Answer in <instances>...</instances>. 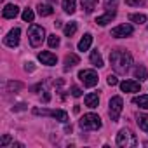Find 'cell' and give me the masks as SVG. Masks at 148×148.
Here are the masks:
<instances>
[{"label": "cell", "instance_id": "obj_1", "mask_svg": "<svg viewBox=\"0 0 148 148\" xmlns=\"http://www.w3.org/2000/svg\"><path fill=\"white\" fill-rule=\"evenodd\" d=\"M110 63H112V68L117 73L124 75V73L129 71V68L132 64V56L127 51H124V49H117V51L110 52Z\"/></svg>", "mask_w": 148, "mask_h": 148}, {"label": "cell", "instance_id": "obj_2", "mask_svg": "<svg viewBox=\"0 0 148 148\" xmlns=\"http://www.w3.org/2000/svg\"><path fill=\"white\" fill-rule=\"evenodd\" d=\"M79 125L84 131H98V129H101V119L96 113H86L79 120Z\"/></svg>", "mask_w": 148, "mask_h": 148}, {"label": "cell", "instance_id": "obj_3", "mask_svg": "<svg viewBox=\"0 0 148 148\" xmlns=\"http://www.w3.org/2000/svg\"><path fill=\"white\" fill-rule=\"evenodd\" d=\"M28 38H30V44L32 47H40L44 38H45V30L44 26L40 25H32L30 30H28Z\"/></svg>", "mask_w": 148, "mask_h": 148}, {"label": "cell", "instance_id": "obj_4", "mask_svg": "<svg viewBox=\"0 0 148 148\" xmlns=\"http://www.w3.org/2000/svg\"><path fill=\"white\" fill-rule=\"evenodd\" d=\"M138 139L136 136L129 131V129H120L119 134H117V145L122 146V148H131V146H136Z\"/></svg>", "mask_w": 148, "mask_h": 148}, {"label": "cell", "instance_id": "obj_5", "mask_svg": "<svg viewBox=\"0 0 148 148\" xmlns=\"http://www.w3.org/2000/svg\"><path fill=\"white\" fill-rule=\"evenodd\" d=\"M79 79L84 84V87H94L98 84V80H99L98 73L94 70H82V71H79Z\"/></svg>", "mask_w": 148, "mask_h": 148}, {"label": "cell", "instance_id": "obj_6", "mask_svg": "<svg viewBox=\"0 0 148 148\" xmlns=\"http://www.w3.org/2000/svg\"><path fill=\"white\" fill-rule=\"evenodd\" d=\"M122 106H124V101H122L120 96H113V98L110 99V110H108V113H110V119H112L113 122L119 120V117H120V113H122Z\"/></svg>", "mask_w": 148, "mask_h": 148}, {"label": "cell", "instance_id": "obj_7", "mask_svg": "<svg viewBox=\"0 0 148 148\" xmlns=\"http://www.w3.org/2000/svg\"><path fill=\"white\" fill-rule=\"evenodd\" d=\"M33 113L35 115H49V117H54L56 120L66 124L68 122V113L64 110H40V108H33Z\"/></svg>", "mask_w": 148, "mask_h": 148}, {"label": "cell", "instance_id": "obj_8", "mask_svg": "<svg viewBox=\"0 0 148 148\" xmlns=\"http://www.w3.org/2000/svg\"><path fill=\"white\" fill-rule=\"evenodd\" d=\"M132 32H134V28L131 26V25H119V26H115L113 30H112V37H115V38H124V37H129V35H132Z\"/></svg>", "mask_w": 148, "mask_h": 148}, {"label": "cell", "instance_id": "obj_9", "mask_svg": "<svg viewBox=\"0 0 148 148\" xmlns=\"http://www.w3.org/2000/svg\"><path fill=\"white\" fill-rule=\"evenodd\" d=\"M19 35H21V30L19 28H14V30H11L9 33H7V37H5V45L7 47H18V44H19Z\"/></svg>", "mask_w": 148, "mask_h": 148}, {"label": "cell", "instance_id": "obj_10", "mask_svg": "<svg viewBox=\"0 0 148 148\" xmlns=\"http://www.w3.org/2000/svg\"><path fill=\"white\" fill-rule=\"evenodd\" d=\"M38 59L42 61V64H47V66H54V64L58 63L56 54H52L51 51H42V52H38Z\"/></svg>", "mask_w": 148, "mask_h": 148}, {"label": "cell", "instance_id": "obj_11", "mask_svg": "<svg viewBox=\"0 0 148 148\" xmlns=\"http://www.w3.org/2000/svg\"><path fill=\"white\" fill-rule=\"evenodd\" d=\"M120 89L124 92H139V82H136V80H124V82H120Z\"/></svg>", "mask_w": 148, "mask_h": 148}, {"label": "cell", "instance_id": "obj_12", "mask_svg": "<svg viewBox=\"0 0 148 148\" xmlns=\"http://www.w3.org/2000/svg\"><path fill=\"white\" fill-rule=\"evenodd\" d=\"M18 14H19V7L14 5V4H7V5L4 7V11H2V16H4L5 19H12V18H16Z\"/></svg>", "mask_w": 148, "mask_h": 148}, {"label": "cell", "instance_id": "obj_13", "mask_svg": "<svg viewBox=\"0 0 148 148\" xmlns=\"http://www.w3.org/2000/svg\"><path fill=\"white\" fill-rule=\"evenodd\" d=\"M115 14H117L115 11H108L106 14H103V16H98V18H96V23H98L99 26H106L108 23H112V19L115 18Z\"/></svg>", "mask_w": 148, "mask_h": 148}, {"label": "cell", "instance_id": "obj_14", "mask_svg": "<svg viewBox=\"0 0 148 148\" xmlns=\"http://www.w3.org/2000/svg\"><path fill=\"white\" fill-rule=\"evenodd\" d=\"M91 44H92V35L91 33H86L82 38H80V42H79V51L80 52H84V51H89V47H91Z\"/></svg>", "mask_w": 148, "mask_h": 148}, {"label": "cell", "instance_id": "obj_15", "mask_svg": "<svg viewBox=\"0 0 148 148\" xmlns=\"http://www.w3.org/2000/svg\"><path fill=\"white\" fill-rule=\"evenodd\" d=\"M84 101H86V106H89V108H98V105H99V96H98V92H89Z\"/></svg>", "mask_w": 148, "mask_h": 148}, {"label": "cell", "instance_id": "obj_16", "mask_svg": "<svg viewBox=\"0 0 148 148\" xmlns=\"http://www.w3.org/2000/svg\"><path fill=\"white\" fill-rule=\"evenodd\" d=\"M79 63H80V58L77 54H66V58H64V70L68 71L71 66H75Z\"/></svg>", "mask_w": 148, "mask_h": 148}, {"label": "cell", "instance_id": "obj_17", "mask_svg": "<svg viewBox=\"0 0 148 148\" xmlns=\"http://www.w3.org/2000/svg\"><path fill=\"white\" fill-rule=\"evenodd\" d=\"M98 2H99V0H80V4H82V9H84L87 14H91V12L96 9Z\"/></svg>", "mask_w": 148, "mask_h": 148}, {"label": "cell", "instance_id": "obj_18", "mask_svg": "<svg viewBox=\"0 0 148 148\" xmlns=\"http://www.w3.org/2000/svg\"><path fill=\"white\" fill-rule=\"evenodd\" d=\"M134 79H139V80H146L148 79V71L143 64H138L134 68Z\"/></svg>", "mask_w": 148, "mask_h": 148}, {"label": "cell", "instance_id": "obj_19", "mask_svg": "<svg viewBox=\"0 0 148 148\" xmlns=\"http://www.w3.org/2000/svg\"><path fill=\"white\" fill-rule=\"evenodd\" d=\"M91 63H92V66H96V68H103V66H105L103 58H101V54H99L98 51H92V52H91Z\"/></svg>", "mask_w": 148, "mask_h": 148}, {"label": "cell", "instance_id": "obj_20", "mask_svg": "<svg viewBox=\"0 0 148 148\" xmlns=\"http://www.w3.org/2000/svg\"><path fill=\"white\" fill-rule=\"evenodd\" d=\"M138 125H139L141 131H145L148 134V115L146 113H139L138 115Z\"/></svg>", "mask_w": 148, "mask_h": 148}, {"label": "cell", "instance_id": "obj_21", "mask_svg": "<svg viewBox=\"0 0 148 148\" xmlns=\"http://www.w3.org/2000/svg\"><path fill=\"white\" fill-rule=\"evenodd\" d=\"M63 9L66 14H73L77 9V4H75V0H63Z\"/></svg>", "mask_w": 148, "mask_h": 148}, {"label": "cell", "instance_id": "obj_22", "mask_svg": "<svg viewBox=\"0 0 148 148\" xmlns=\"http://www.w3.org/2000/svg\"><path fill=\"white\" fill-rule=\"evenodd\" d=\"M132 101H134V105H138L139 108H143V110H148V94L138 96V98H134Z\"/></svg>", "mask_w": 148, "mask_h": 148}, {"label": "cell", "instance_id": "obj_23", "mask_svg": "<svg viewBox=\"0 0 148 148\" xmlns=\"http://www.w3.org/2000/svg\"><path fill=\"white\" fill-rule=\"evenodd\" d=\"M63 32H64V35H66V37H73V35H75V32H77V23H75V21L66 23V25H64V28H63Z\"/></svg>", "mask_w": 148, "mask_h": 148}, {"label": "cell", "instance_id": "obj_24", "mask_svg": "<svg viewBox=\"0 0 148 148\" xmlns=\"http://www.w3.org/2000/svg\"><path fill=\"white\" fill-rule=\"evenodd\" d=\"M38 14L40 16H51L52 12H54V9L51 7V5H47V4H38Z\"/></svg>", "mask_w": 148, "mask_h": 148}, {"label": "cell", "instance_id": "obj_25", "mask_svg": "<svg viewBox=\"0 0 148 148\" xmlns=\"http://www.w3.org/2000/svg\"><path fill=\"white\" fill-rule=\"evenodd\" d=\"M129 21H132L136 25H143V23H146V16L145 14H129Z\"/></svg>", "mask_w": 148, "mask_h": 148}, {"label": "cell", "instance_id": "obj_26", "mask_svg": "<svg viewBox=\"0 0 148 148\" xmlns=\"http://www.w3.org/2000/svg\"><path fill=\"white\" fill-rule=\"evenodd\" d=\"M21 18H23V21H25V23H33L35 14H33V11H32V9H25V12L21 14Z\"/></svg>", "mask_w": 148, "mask_h": 148}, {"label": "cell", "instance_id": "obj_27", "mask_svg": "<svg viewBox=\"0 0 148 148\" xmlns=\"http://www.w3.org/2000/svg\"><path fill=\"white\" fill-rule=\"evenodd\" d=\"M47 44H49V47H51V49H54V47H59V37H58L56 33L49 35V37H47Z\"/></svg>", "mask_w": 148, "mask_h": 148}, {"label": "cell", "instance_id": "obj_28", "mask_svg": "<svg viewBox=\"0 0 148 148\" xmlns=\"http://www.w3.org/2000/svg\"><path fill=\"white\" fill-rule=\"evenodd\" d=\"M125 4L131 7H139V5H145V0H125Z\"/></svg>", "mask_w": 148, "mask_h": 148}, {"label": "cell", "instance_id": "obj_29", "mask_svg": "<svg viewBox=\"0 0 148 148\" xmlns=\"http://www.w3.org/2000/svg\"><path fill=\"white\" fill-rule=\"evenodd\" d=\"M9 143H11V136H9V134H4V138L0 139V146H2V148H5Z\"/></svg>", "mask_w": 148, "mask_h": 148}, {"label": "cell", "instance_id": "obj_30", "mask_svg": "<svg viewBox=\"0 0 148 148\" xmlns=\"http://www.w3.org/2000/svg\"><path fill=\"white\" fill-rule=\"evenodd\" d=\"M21 87H23V84H19V82H9V86H7L9 91H16V89H21Z\"/></svg>", "mask_w": 148, "mask_h": 148}, {"label": "cell", "instance_id": "obj_31", "mask_svg": "<svg viewBox=\"0 0 148 148\" xmlns=\"http://www.w3.org/2000/svg\"><path fill=\"white\" fill-rule=\"evenodd\" d=\"M71 96H75V98L82 96V91H80V87H77V86H71Z\"/></svg>", "mask_w": 148, "mask_h": 148}, {"label": "cell", "instance_id": "obj_32", "mask_svg": "<svg viewBox=\"0 0 148 148\" xmlns=\"http://www.w3.org/2000/svg\"><path fill=\"white\" fill-rule=\"evenodd\" d=\"M106 82H108V86H112V87L119 84V80H117V77H115V75H108V79H106Z\"/></svg>", "mask_w": 148, "mask_h": 148}, {"label": "cell", "instance_id": "obj_33", "mask_svg": "<svg viewBox=\"0 0 148 148\" xmlns=\"http://www.w3.org/2000/svg\"><path fill=\"white\" fill-rule=\"evenodd\" d=\"M25 70H26V71H33V70H35V66H33V63H26V66H25Z\"/></svg>", "mask_w": 148, "mask_h": 148}, {"label": "cell", "instance_id": "obj_34", "mask_svg": "<svg viewBox=\"0 0 148 148\" xmlns=\"http://www.w3.org/2000/svg\"><path fill=\"white\" fill-rule=\"evenodd\" d=\"M25 106H26V105H18V106H14V110L19 112V110H25Z\"/></svg>", "mask_w": 148, "mask_h": 148}]
</instances>
